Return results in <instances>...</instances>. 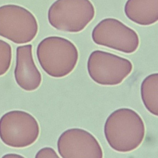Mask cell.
Returning a JSON list of instances; mask_svg holds the SVG:
<instances>
[{"instance_id": "4", "label": "cell", "mask_w": 158, "mask_h": 158, "mask_svg": "<svg viewBox=\"0 0 158 158\" xmlns=\"http://www.w3.org/2000/svg\"><path fill=\"white\" fill-rule=\"evenodd\" d=\"M40 133L38 121L28 112L11 110L0 118V139L7 146L28 147L37 141Z\"/></svg>"}, {"instance_id": "8", "label": "cell", "mask_w": 158, "mask_h": 158, "mask_svg": "<svg viewBox=\"0 0 158 158\" xmlns=\"http://www.w3.org/2000/svg\"><path fill=\"white\" fill-rule=\"evenodd\" d=\"M63 158H103V149L95 137L88 131L72 128L61 134L57 142Z\"/></svg>"}, {"instance_id": "5", "label": "cell", "mask_w": 158, "mask_h": 158, "mask_svg": "<svg viewBox=\"0 0 158 158\" xmlns=\"http://www.w3.org/2000/svg\"><path fill=\"white\" fill-rule=\"evenodd\" d=\"M39 30L34 15L20 6L6 4L0 6V36L16 44L32 41Z\"/></svg>"}, {"instance_id": "10", "label": "cell", "mask_w": 158, "mask_h": 158, "mask_svg": "<svg viewBox=\"0 0 158 158\" xmlns=\"http://www.w3.org/2000/svg\"><path fill=\"white\" fill-rule=\"evenodd\" d=\"M124 13L129 19L138 25H153L158 20V0H128Z\"/></svg>"}, {"instance_id": "3", "label": "cell", "mask_w": 158, "mask_h": 158, "mask_svg": "<svg viewBox=\"0 0 158 158\" xmlns=\"http://www.w3.org/2000/svg\"><path fill=\"white\" fill-rule=\"evenodd\" d=\"M95 8L90 0H57L48 11V20L57 30L70 33L82 31L93 19Z\"/></svg>"}, {"instance_id": "2", "label": "cell", "mask_w": 158, "mask_h": 158, "mask_svg": "<svg viewBox=\"0 0 158 158\" xmlns=\"http://www.w3.org/2000/svg\"><path fill=\"white\" fill-rule=\"evenodd\" d=\"M36 54L43 70L56 78L64 77L71 73L79 58L76 45L69 40L58 36L45 38L38 44Z\"/></svg>"}, {"instance_id": "13", "label": "cell", "mask_w": 158, "mask_h": 158, "mask_svg": "<svg viewBox=\"0 0 158 158\" xmlns=\"http://www.w3.org/2000/svg\"><path fill=\"white\" fill-rule=\"evenodd\" d=\"M35 158H60L54 149L52 148L44 147L36 153Z\"/></svg>"}, {"instance_id": "9", "label": "cell", "mask_w": 158, "mask_h": 158, "mask_svg": "<svg viewBox=\"0 0 158 158\" xmlns=\"http://www.w3.org/2000/svg\"><path fill=\"white\" fill-rule=\"evenodd\" d=\"M14 76L18 85L25 91H35L41 85V74L34 62L32 44L21 45L17 48Z\"/></svg>"}, {"instance_id": "12", "label": "cell", "mask_w": 158, "mask_h": 158, "mask_svg": "<svg viewBox=\"0 0 158 158\" xmlns=\"http://www.w3.org/2000/svg\"><path fill=\"white\" fill-rule=\"evenodd\" d=\"M12 59V49L8 43L0 40V77L9 70Z\"/></svg>"}, {"instance_id": "14", "label": "cell", "mask_w": 158, "mask_h": 158, "mask_svg": "<svg viewBox=\"0 0 158 158\" xmlns=\"http://www.w3.org/2000/svg\"><path fill=\"white\" fill-rule=\"evenodd\" d=\"M2 158H26L21 155L17 154H7L4 155Z\"/></svg>"}, {"instance_id": "1", "label": "cell", "mask_w": 158, "mask_h": 158, "mask_svg": "<svg viewBox=\"0 0 158 158\" xmlns=\"http://www.w3.org/2000/svg\"><path fill=\"white\" fill-rule=\"evenodd\" d=\"M144 123L133 110L122 108L108 117L104 127L107 142L117 152L128 153L138 148L145 135Z\"/></svg>"}, {"instance_id": "6", "label": "cell", "mask_w": 158, "mask_h": 158, "mask_svg": "<svg viewBox=\"0 0 158 158\" xmlns=\"http://www.w3.org/2000/svg\"><path fill=\"white\" fill-rule=\"evenodd\" d=\"M91 78L100 85H118L133 70L132 63L126 58L100 50L93 51L87 62Z\"/></svg>"}, {"instance_id": "11", "label": "cell", "mask_w": 158, "mask_h": 158, "mask_svg": "<svg viewBox=\"0 0 158 158\" xmlns=\"http://www.w3.org/2000/svg\"><path fill=\"white\" fill-rule=\"evenodd\" d=\"M143 103L151 114L158 116V74L154 73L144 79L141 86Z\"/></svg>"}, {"instance_id": "7", "label": "cell", "mask_w": 158, "mask_h": 158, "mask_svg": "<svg viewBox=\"0 0 158 158\" xmlns=\"http://www.w3.org/2000/svg\"><path fill=\"white\" fill-rule=\"evenodd\" d=\"M92 36L96 44L124 53H134L140 44L139 36L134 30L112 18L100 21L94 28Z\"/></svg>"}]
</instances>
